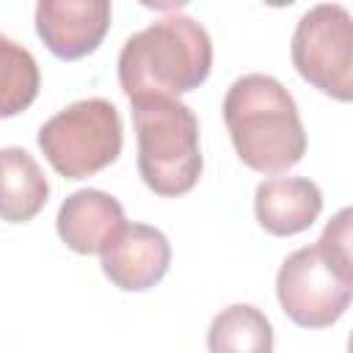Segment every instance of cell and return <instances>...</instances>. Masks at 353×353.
<instances>
[{
  "label": "cell",
  "mask_w": 353,
  "mask_h": 353,
  "mask_svg": "<svg viewBox=\"0 0 353 353\" xmlns=\"http://www.w3.org/2000/svg\"><path fill=\"white\" fill-rule=\"evenodd\" d=\"M124 223L127 221L121 204L110 193L97 188H83L66 196L55 218L61 240L74 254L102 251Z\"/></svg>",
  "instance_id": "cell-10"
},
{
  "label": "cell",
  "mask_w": 353,
  "mask_h": 353,
  "mask_svg": "<svg viewBox=\"0 0 353 353\" xmlns=\"http://www.w3.org/2000/svg\"><path fill=\"white\" fill-rule=\"evenodd\" d=\"M121 116L108 99H80L50 116L39 130V149L66 179L108 168L121 152Z\"/></svg>",
  "instance_id": "cell-4"
},
{
  "label": "cell",
  "mask_w": 353,
  "mask_h": 353,
  "mask_svg": "<svg viewBox=\"0 0 353 353\" xmlns=\"http://www.w3.org/2000/svg\"><path fill=\"white\" fill-rule=\"evenodd\" d=\"M210 353H273V328L265 312L251 303L221 309L207 331Z\"/></svg>",
  "instance_id": "cell-12"
},
{
  "label": "cell",
  "mask_w": 353,
  "mask_h": 353,
  "mask_svg": "<svg viewBox=\"0 0 353 353\" xmlns=\"http://www.w3.org/2000/svg\"><path fill=\"white\" fill-rule=\"evenodd\" d=\"M254 212L265 232L290 237L309 229L323 212V190L306 176H270L254 193Z\"/></svg>",
  "instance_id": "cell-9"
},
{
  "label": "cell",
  "mask_w": 353,
  "mask_h": 353,
  "mask_svg": "<svg viewBox=\"0 0 353 353\" xmlns=\"http://www.w3.org/2000/svg\"><path fill=\"white\" fill-rule=\"evenodd\" d=\"M130 105L143 185L157 196L193 190L204 168L196 113L171 97H146Z\"/></svg>",
  "instance_id": "cell-3"
},
{
  "label": "cell",
  "mask_w": 353,
  "mask_h": 353,
  "mask_svg": "<svg viewBox=\"0 0 353 353\" xmlns=\"http://www.w3.org/2000/svg\"><path fill=\"white\" fill-rule=\"evenodd\" d=\"M276 295L292 323L303 328H325L347 312L353 284L334 270L320 245H303L281 262Z\"/></svg>",
  "instance_id": "cell-6"
},
{
  "label": "cell",
  "mask_w": 353,
  "mask_h": 353,
  "mask_svg": "<svg viewBox=\"0 0 353 353\" xmlns=\"http://www.w3.org/2000/svg\"><path fill=\"white\" fill-rule=\"evenodd\" d=\"M105 276L127 292L154 287L171 265L168 237L146 223H124L99 251Z\"/></svg>",
  "instance_id": "cell-8"
},
{
  "label": "cell",
  "mask_w": 353,
  "mask_h": 353,
  "mask_svg": "<svg viewBox=\"0 0 353 353\" xmlns=\"http://www.w3.org/2000/svg\"><path fill=\"white\" fill-rule=\"evenodd\" d=\"M347 353H353V331H350V336H347Z\"/></svg>",
  "instance_id": "cell-15"
},
{
  "label": "cell",
  "mask_w": 353,
  "mask_h": 353,
  "mask_svg": "<svg viewBox=\"0 0 353 353\" xmlns=\"http://www.w3.org/2000/svg\"><path fill=\"white\" fill-rule=\"evenodd\" d=\"M317 245L323 256L334 265V270L353 284V207H345L331 215Z\"/></svg>",
  "instance_id": "cell-14"
},
{
  "label": "cell",
  "mask_w": 353,
  "mask_h": 353,
  "mask_svg": "<svg viewBox=\"0 0 353 353\" xmlns=\"http://www.w3.org/2000/svg\"><path fill=\"white\" fill-rule=\"evenodd\" d=\"M110 28L108 0H39L36 33L63 61H77L99 47Z\"/></svg>",
  "instance_id": "cell-7"
},
{
  "label": "cell",
  "mask_w": 353,
  "mask_h": 353,
  "mask_svg": "<svg viewBox=\"0 0 353 353\" xmlns=\"http://www.w3.org/2000/svg\"><path fill=\"white\" fill-rule=\"evenodd\" d=\"M292 66L317 91L353 102V14L339 3L309 8L292 33Z\"/></svg>",
  "instance_id": "cell-5"
},
{
  "label": "cell",
  "mask_w": 353,
  "mask_h": 353,
  "mask_svg": "<svg viewBox=\"0 0 353 353\" xmlns=\"http://www.w3.org/2000/svg\"><path fill=\"white\" fill-rule=\"evenodd\" d=\"M0 58H3V77H0V88H3V110L0 116H14L19 110H25L36 94H39V66L33 61V55L14 44L8 36H0Z\"/></svg>",
  "instance_id": "cell-13"
},
{
  "label": "cell",
  "mask_w": 353,
  "mask_h": 353,
  "mask_svg": "<svg viewBox=\"0 0 353 353\" xmlns=\"http://www.w3.org/2000/svg\"><path fill=\"white\" fill-rule=\"evenodd\" d=\"M3 160V218L8 223H25L47 204L50 185L39 168V163L19 146H6L0 152Z\"/></svg>",
  "instance_id": "cell-11"
},
{
  "label": "cell",
  "mask_w": 353,
  "mask_h": 353,
  "mask_svg": "<svg viewBox=\"0 0 353 353\" xmlns=\"http://www.w3.org/2000/svg\"><path fill=\"white\" fill-rule=\"evenodd\" d=\"M212 69V41L201 22L185 14L154 19L132 33L119 52V83L132 99L193 91Z\"/></svg>",
  "instance_id": "cell-2"
},
{
  "label": "cell",
  "mask_w": 353,
  "mask_h": 353,
  "mask_svg": "<svg viewBox=\"0 0 353 353\" xmlns=\"http://www.w3.org/2000/svg\"><path fill=\"white\" fill-rule=\"evenodd\" d=\"M223 121L237 157L259 174L287 171L306 154L298 105L270 74L237 77L223 97Z\"/></svg>",
  "instance_id": "cell-1"
}]
</instances>
